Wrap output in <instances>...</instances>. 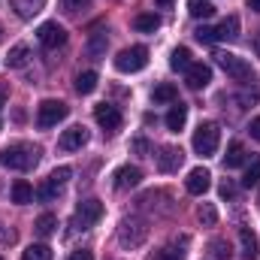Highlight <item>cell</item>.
Segmentation results:
<instances>
[{
  "mask_svg": "<svg viewBox=\"0 0 260 260\" xmlns=\"http://www.w3.org/2000/svg\"><path fill=\"white\" fill-rule=\"evenodd\" d=\"M40 154H43V151H40L37 145H30V142H12V145H6V148L0 151V167L27 173V170H34V167L40 164Z\"/></svg>",
  "mask_w": 260,
  "mask_h": 260,
  "instance_id": "obj_1",
  "label": "cell"
},
{
  "mask_svg": "<svg viewBox=\"0 0 260 260\" xmlns=\"http://www.w3.org/2000/svg\"><path fill=\"white\" fill-rule=\"evenodd\" d=\"M218 142H221V127L215 121H203L194 130V151L200 157H212L218 151Z\"/></svg>",
  "mask_w": 260,
  "mask_h": 260,
  "instance_id": "obj_2",
  "label": "cell"
},
{
  "mask_svg": "<svg viewBox=\"0 0 260 260\" xmlns=\"http://www.w3.org/2000/svg\"><path fill=\"white\" fill-rule=\"evenodd\" d=\"M67 115H70V106L67 103H61V100H43L40 106H37V127H43V130H49V127H55L58 121H64Z\"/></svg>",
  "mask_w": 260,
  "mask_h": 260,
  "instance_id": "obj_3",
  "label": "cell"
},
{
  "mask_svg": "<svg viewBox=\"0 0 260 260\" xmlns=\"http://www.w3.org/2000/svg\"><path fill=\"white\" fill-rule=\"evenodd\" d=\"M215 58H218L221 70H224L230 79H236V82H248V79H254V70H251V64H248L245 58H239V55H233V52H218Z\"/></svg>",
  "mask_w": 260,
  "mask_h": 260,
  "instance_id": "obj_4",
  "label": "cell"
},
{
  "mask_svg": "<svg viewBox=\"0 0 260 260\" xmlns=\"http://www.w3.org/2000/svg\"><path fill=\"white\" fill-rule=\"evenodd\" d=\"M148 64V49L145 46H130V49H121L118 58H115V70L118 73H139Z\"/></svg>",
  "mask_w": 260,
  "mask_h": 260,
  "instance_id": "obj_5",
  "label": "cell"
},
{
  "mask_svg": "<svg viewBox=\"0 0 260 260\" xmlns=\"http://www.w3.org/2000/svg\"><path fill=\"white\" fill-rule=\"evenodd\" d=\"M145 236H148V227H145L142 221H136V218H124L121 227H118V242H121L124 248H136V245H142Z\"/></svg>",
  "mask_w": 260,
  "mask_h": 260,
  "instance_id": "obj_6",
  "label": "cell"
},
{
  "mask_svg": "<svg viewBox=\"0 0 260 260\" xmlns=\"http://www.w3.org/2000/svg\"><path fill=\"white\" fill-rule=\"evenodd\" d=\"M37 40H40V46L49 49V52L61 49V46L67 43L64 24H58V21H46V24H40V27H37Z\"/></svg>",
  "mask_w": 260,
  "mask_h": 260,
  "instance_id": "obj_7",
  "label": "cell"
},
{
  "mask_svg": "<svg viewBox=\"0 0 260 260\" xmlns=\"http://www.w3.org/2000/svg\"><path fill=\"white\" fill-rule=\"evenodd\" d=\"M94 121L106 130V133H115V130H121V124H124V115H121L118 106L100 103V106H94Z\"/></svg>",
  "mask_w": 260,
  "mask_h": 260,
  "instance_id": "obj_8",
  "label": "cell"
},
{
  "mask_svg": "<svg viewBox=\"0 0 260 260\" xmlns=\"http://www.w3.org/2000/svg\"><path fill=\"white\" fill-rule=\"evenodd\" d=\"M103 203L100 200H82L79 206H76V224L82 227V230H88V227H94L100 218H103Z\"/></svg>",
  "mask_w": 260,
  "mask_h": 260,
  "instance_id": "obj_9",
  "label": "cell"
},
{
  "mask_svg": "<svg viewBox=\"0 0 260 260\" xmlns=\"http://www.w3.org/2000/svg\"><path fill=\"white\" fill-rule=\"evenodd\" d=\"M185 82H188V88H191V91L206 88V85L212 82V67L203 64V61H194V64L185 70Z\"/></svg>",
  "mask_w": 260,
  "mask_h": 260,
  "instance_id": "obj_10",
  "label": "cell"
},
{
  "mask_svg": "<svg viewBox=\"0 0 260 260\" xmlns=\"http://www.w3.org/2000/svg\"><path fill=\"white\" fill-rule=\"evenodd\" d=\"M185 164V151L176 148V145H164L160 154H157V170L160 173H176L179 167Z\"/></svg>",
  "mask_w": 260,
  "mask_h": 260,
  "instance_id": "obj_11",
  "label": "cell"
},
{
  "mask_svg": "<svg viewBox=\"0 0 260 260\" xmlns=\"http://www.w3.org/2000/svg\"><path fill=\"white\" fill-rule=\"evenodd\" d=\"M85 142H88V130L82 127V124H73V127H67L64 133H61L58 148H61V151H79Z\"/></svg>",
  "mask_w": 260,
  "mask_h": 260,
  "instance_id": "obj_12",
  "label": "cell"
},
{
  "mask_svg": "<svg viewBox=\"0 0 260 260\" xmlns=\"http://www.w3.org/2000/svg\"><path fill=\"white\" fill-rule=\"evenodd\" d=\"M209 185H212V176H209V170H203V167H197L188 173V179H185V188H188V194H206L209 191Z\"/></svg>",
  "mask_w": 260,
  "mask_h": 260,
  "instance_id": "obj_13",
  "label": "cell"
},
{
  "mask_svg": "<svg viewBox=\"0 0 260 260\" xmlns=\"http://www.w3.org/2000/svg\"><path fill=\"white\" fill-rule=\"evenodd\" d=\"M139 182H142V170H139V167H118V170H115V188H118V191H130V188H136V185H139Z\"/></svg>",
  "mask_w": 260,
  "mask_h": 260,
  "instance_id": "obj_14",
  "label": "cell"
},
{
  "mask_svg": "<svg viewBox=\"0 0 260 260\" xmlns=\"http://www.w3.org/2000/svg\"><path fill=\"white\" fill-rule=\"evenodd\" d=\"M239 242H242V257L245 260H254L260 254V242H257V236H254L251 227H242L239 230Z\"/></svg>",
  "mask_w": 260,
  "mask_h": 260,
  "instance_id": "obj_15",
  "label": "cell"
},
{
  "mask_svg": "<svg viewBox=\"0 0 260 260\" xmlns=\"http://www.w3.org/2000/svg\"><path fill=\"white\" fill-rule=\"evenodd\" d=\"M185 121H188V106H185L182 100H176L173 109L167 112V127L173 130V133H179V130L185 127Z\"/></svg>",
  "mask_w": 260,
  "mask_h": 260,
  "instance_id": "obj_16",
  "label": "cell"
},
{
  "mask_svg": "<svg viewBox=\"0 0 260 260\" xmlns=\"http://www.w3.org/2000/svg\"><path fill=\"white\" fill-rule=\"evenodd\" d=\"M27 61H30V49H27L24 43L12 46L9 55H6V67H9V70H21V67H27Z\"/></svg>",
  "mask_w": 260,
  "mask_h": 260,
  "instance_id": "obj_17",
  "label": "cell"
},
{
  "mask_svg": "<svg viewBox=\"0 0 260 260\" xmlns=\"http://www.w3.org/2000/svg\"><path fill=\"white\" fill-rule=\"evenodd\" d=\"M215 37H218V40H227V43L236 40V37H239V15H227V18L215 27Z\"/></svg>",
  "mask_w": 260,
  "mask_h": 260,
  "instance_id": "obj_18",
  "label": "cell"
},
{
  "mask_svg": "<svg viewBox=\"0 0 260 260\" xmlns=\"http://www.w3.org/2000/svg\"><path fill=\"white\" fill-rule=\"evenodd\" d=\"M242 164H245V145L242 142H230L227 145V154H224V167L227 170H236Z\"/></svg>",
  "mask_w": 260,
  "mask_h": 260,
  "instance_id": "obj_19",
  "label": "cell"
},
{
  "mask_svg": "<svg viewBox=\"0 0 260 260\" xmlns=\"http://www.w3.org/2000/svg\"><path fill=\"white\" fill-rule=\"evenodd\" d=\"M133 27H136L139 34H154V30L160 27V18H157L154 12H139V15L133 18Z\"/></svg>",
  "mask_w": 260,
  "mask_h": 260,
  "instance_id": "obj_20",
  "label": "cell"
},
{
  "mask_svg": "<svg viewBox=\"0 0 260 260\" xmlns=\"http://www.w3.org/2000/svg\"><path fill=\"white\" fill-rule=\"evenodd\" d=\"M191 64H194V61H191V49H188V46L173 49V55H170V67H173L176 73H185Z\"/></svg>",
  "mask_w": 260,
  "mask_h": 260,
  "instance_id": "obj_21",
  "label": "cell"
},
{
  "mask_svg": "<svg viewBox=\"0 0 260 260\" xmlns=\"http://www.w3.org/2000/svg\"><path fill=\"white\" fill-rule=\"evenodd\" d=\"M151 100H154V103H176V100H179V88L170 85V82H164V85H157V88L151 91Z\"/></svg>",
  "mask_w": 260,
  "mask_h": 260,
  "instance_id": "obj_22",
  "label": "cell"
},
{
  "mask_svg": "<svg viewBox=\"0 0 260 260\" xmlns=\"http://www.w3.org/2000/svg\"><path fill=\"white\" fill-rule=\"evenodd\" d=\"M43 6H46V0H12V9H15L21 18H34Z\"/></svg>",
  "mask_w": 260,
  "mask_h": 260,
  "instance_id": "obj_23",
  "label": "cell"
},
{
  "mask_svg": "<svg viewBox=\"0 0 260 260\" xmlns=\"http://www.w3.org/2000/svg\"><path fill=\"white\" fill-rule=\"evenodd\" d=\"M30 200H34V188H30V182H24V179L12 182V203H18V206H27Z\"/></svg>",
  "mask_w": 260,
  "mask_h": 260,
  "instance_id": "obj_24",
  "label": "cell"
},
{
  "mask_svg": "<svg viewBox=\"0 0 260 260\" xmlns=\"http://www.w3.org/2000/svg\"><path fill=\"white\" fill-rule=\"evenodd\" d=\"M58 194H61V185H55L52 179H46V182L34 191V197H37L40 203H55V200H58Z\"/></svg>",
  "mask_w": 260,
  "mask_h": 260,
  "instance_id": "obj_25",
  "label": "cell"
},
{
  "mask_svg": "<svg viewBox=\"0 0 260 260\" xmlns=\"http://www.w3.org/2000/svg\"><path fill=\"white\" fill-rule=\"evenodd\" d=\"M97 82H100L97 73H94V70H85V73L76 76V91H79V94H91V91L97 88Z\"/></svg>",
  "mask_w": 260,
  "mask_h": 260,
  "instance_id": "obj_26",
  "label": "cell"
},
{
  "mask_svg": "<svg viewBox=\"0 0 260 260\" xmlns=\"http://www.w3.org/2000/svg\"><path fill=\"white\" fill-rule=\"evenodd\" d=\"M34 230H37L40 236H52V233L58 230V218H55L52 212H46V215H40V218L34 221Z\"/></svg>",
  "mask_w": 260,
  "mask_h": 260,
  "instance_id": "obj_27",
  "label": "cell"
},
{
  "mask_svg": "<svg viewBox=\"0 0 260 260\" xmlns=\"http://www.w3.org/2000/svg\"><path fill=\"white\" fill-rule=\"evenodd\" d=\"M188 12L194 18H212L215 15V6L209 0H188Z\"/></svg>",
  "mask_w": 260,
  "mask_h": 260,
  "instance_id": "obj_28",
  "label": "cell"
},
{
  "mask_svg": "<svg viewBox=\"0 0 260 260\" xmlns=\"http://www.w3.org/2000/svg\"><path fill=\"white\" fill-rule=\"evenodd\" d=\"M21 260H52V248L49 245H27Z\"/></svg>",
  "mask_w": 260,
  "mask_h": 260,
  "instance_id": "obj_29",
  "label": "cell"
},
{
  "mask_svg": "<svg viewBox=\"0 0 260 260\" xmlns=\"http://www.w3.org/2000/svg\"><path fill=\"white\" fill-rule=\"evenodd\" d=\"M197 218H200V224L212 227V224H218V209H215L212 203H203V206L197 209Z\"/></svg>",
  "mask_w": 260,
  "mask_h": 260,
  "instance_id": "obj_30",
  "label": "cell"
},
{
  "mask_svg": "<svg viewBox=\"0 0 260 260\" xmlns=\"http://www.w3.org/2000/svg\"><path fill=\"white\" fill-rule=\"evenodd\" d=\"M151 260H185V251H182L179 245H164L160 251H154Z\"/></svg>",
  "mask_w": 260,
  "mask_h": 260,
  "instance_id": "obj_31",
  "label": "cell"
},
{
  "mask_svg": "<svg viewBox=\"0 0 260 260\" xmlns=\"http://www.w3.org/2000/svg\"><path fill=\"white\" fill-rule=\"evenodd\" d=\"M103 52H106V34H94L91 43H88V55L91 58H100Z\"/></svg>",
  "mask_w": 260,
  "mask_h": 260,
  "instance_id": "obj_32",
  "label": "cell"
},
{
  "mask_svg": "<svg viewBox=\"0 0 260 260\" xmlns=\"http://www.w3.org/2000/svg\"><path fill=\"white\" fill-rule=\"evenodd\" d=\"M260 182V160H254L248 170H245V176H242V185L245 188H251V185H257Z\"/></svg>",
  "mask_w": 260,
  "mask_h": 260,
  "instance_id": "obj_33",
  "label": "cell"
},
{
  "mask_svg": "<svg viewBox=\"0 0 260 260\" xmlns=\"http://www.w3.org/2000/svg\"><path fill=\"white\" fill-rule=\"evenodd\" d=\"M194 37L200 40V43H215V40H218V37H215V27H206V24H203V27H197Z\"/></svg>",
  "mask_w": 260,
  "mask_h": 260,
  "instance_id": "obj_34",
  "label": "cell"
},
{
  "mask_svg": "<svg viewBox=\"0 0 260 260\" xmlns=\"http://www.w3.org/2000/svg\"><path fill=\"white\" fill-rule=\"evenodd\" d=\"M70 176H73V170H70V167H58L49 179H52L55 185H67V179H70Z\"/></svg>",
  "mask_w": 260,
  "mask_h": 260,
  "instance_id": "obj_35",
  "label": "cell"
},
{
  "mask_svg": "<svg viewBox=\"0 0 260 260\" xmlns=\"http://www.w3.org/2000/svg\"><path fill=\"white\" fill-rule=\"evenodd\" d=\"M212 251H215V257H221V260L230 257V245H227V242H221V239H215V242H212Z\"/></svg>",
  "mask_w": 260,
  "mask_h": 260,
  "instance_id": "obj_36",
  "label": "cell"
},
{
  "mask_svg": "<svg viewBox=\"0 0 260 260\" xmlns=\"http://www.w3.org/2000/svg\"><path fill=\"white\" fill-rule=\"evenodd\" d=\"M91 0H61V6H64L67 12H79V9H85Z\"/></svg>",
  "mask_w": 260,
  "mask_h": 260,
  "instance_id": "obj_37",
  "label": "cell"
},
{
  "mask_svg": "<svg viewBox=\"0 0 260 260\" xmlns=\"http://www.w3.org/2000/svg\"><path fill=\"white\" fill-rule=\"evenodd\" d=\"M221 197H224V200H233V197H236V185H233V182H221Z\"/></svg>",
  "mask_w": 260,
  "mask_h": 260,
  "instance_id": "obj_38",
  "label": "cell"
},
{
  "mask_svg": "<svg viewBox=\"0 0 260 260\" xmlns=\"http://www.w3.org/2000/svg\"><path fill=\"white\" fill-rule=\"evenodd\" d=\"M67 260H94V254H91L88 248H79V251H73Z\"/></svg>",
  "mask_w": 260,
  "mask_h": 260,
  "instance_id": "obj_39",
  "label": "cell"
},
{
  "mask_svg": "<svg viewBox=\"0 0 260 260\" xmlns=\"http://www.w3.org/2000/svg\"><path fill=\"white\" fill-rule=\"evenodd\" d=\"M248 133H251V139H257V142H260V115H257V118H251V124H248Z\"/></svg>",
  "mask_w": 260,
  "mask_h": 260,
  "instance_id": "obj_40",
  "label": "cell"
},
{
  "mask_svg": "<svg viewBox=\"0 0 260 260\" xmlns=\"http://www.w3.org/2000/svg\"><path fill=\"white\" fill-rule=\"evenodd\" d=\"M133 151L136 154H148V142L145 139H133Z\"/></svg>",
  "mask_w": 260,
  "mask_h": 260,
  "instance_id": "obj_41",
  "label": "cell"
},
{
  "mask_svg": "<svg viewBox=\"0 0 260 260\" xmlns=\"http://www.w3.org/2000/svg\"><path fill=\"white\" fill-rule=\"evenodd\" d=\"M154 3H157V6H160V9H170V6H173V3H176V0H154Z\"/></svg>",
  "mask_w": 260,
  "mask_h": 260,
  "instance_id": "obj_42",
  "label": "cell"
},
{
  "mask_svg": "<svg viewBox=\"0 0 260 260\" xmlns=\"http://www.w3.org/2000/svg\"><path fill=\"white\" fill-rule=\"evenodd\" d=\"M248 9H254V12H260V0H248Z\"/></svg>",
  "mask_w": 260,
  "mask_h": 260,
  "instance_id": "obj_43",
  "label": "cell"
},
{
  "mask_svg": "<svg viewBox=\"0 0 260 260\" xmlns=\"http://www.w3.org/2000/svg\"><path fill=\"white\" fill-rule=\"evenodd\" d=\"M254 52H257V58H260V34L254 37Z\"/></svg>",
  "mask_w": 260,
  "mask_h": 260,
  "instance_id": "obj_44",
  "label": "cell"
},
{
  "mask_svg": "<svg viewBox=\"0 0 260 260\" xmlns=\"http://www.w3.org/2000/svg\"><path fill=\"white\" fill-rule=\"evenodd\" d=\"M3 97H6V94H3V88H0V109H3Z\"/></svg>",
  "mask_w": 260,
  "mask_h": 260,
  "instance_id": "obj_45",
  "label": "cell"
},
{
  "mask_svg": "<svg viewBox=\"0 0 260 260\" xmlns=\"http://www.w3.org/2000/svg\"><path fill=\"white\" fill-rule=\"evenodd\" d=\"M0 40H3V24H0Z\"/></svg>",
  "mask_w": 260,
  "mask_h": 260,
  "instance_id": "obj_46",
  "label": "cell"
},
{
  "mask_svg": "<svg viewBox=\"0 0 260 260\" xmlns=\"http://www.w3.org/2000/svg\"><path fill=\"white\" fill-rule=\"evenodd\" d=\"M0 260H3V257H0Z\"/></svg>",
  "mask_w": 260,
  "mask_h": 260,
  "instance_id": "obj_47",
  "label": "cell"
}]
</instances>
